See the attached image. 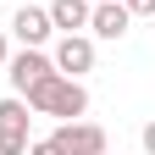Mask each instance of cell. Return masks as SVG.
I'll use <instances>...</instances> for the list:
<instances>
[{"mask_svg": "<svg viewBox=\"0 0 155 155\" xmlns=\"http://www.w3.org/2000/svg\"><path fill=\"white\" fill-rule=\"evenodd\" d=\"M50 139H55L61 155H105V127H100V122H83V116L61 122Z\"/></svg>", "mask_w": 155, "mask_h": 155, "instance_id": "2", "label": "cell"}, {"mask_svg": "<svg viewBox=\"0 0 155 155\" xmlns=\"http://www.w3.org/2000/svg\"><path fill=\"white\" fill-rule=\"evenodd\" d=\"M127 22H133V11L122 6V0H100V6L89 11V28H94V39H122V33H127Z\"/></svg>", "mask_w": 155, "mask_h": 155, "instance_id": "6", "label": "cell"}, {"mask_svg": "<svg viewBox=\"0 0 155 155\" xmlns=\"http://www.w3.org/2000/svg\"><path fill=\"white\" fill-rule=\"evenodd\" d=\"M55 72H67V78H83L94 72V39L89 33H61V45H55Z\"/></svg>", "mask_w": 155, "mask_h": 155, "instance_id": "5", "label": "cell"}, {"mask_svg": "<svg viewBox=\"0 0 155 155\" xmlns=\"http://www.w3.org/2000/svg\"><path fill=\"white\" fill-rule=\"evenodd\" d=\"M0 155H28V100H0Z\"/></svg>", "mask_w": 155, "mask_h": 155, "instance_id": "4", "label": "cell"}, {"mask_svg": "<svg viewBox=\"0 0 155 155\" xmlns=\"http://www.w3.org/2000/svg\"><path fill=\"white\" fill-rule=\"evenodd\" d=\"M50 72H55V61H50L45 50H33V45H22L17 55H6V78H11V89H17V94L39 89V83H45Z\"/></svg>", "mask_w": 155, "mask_h": 155, "instance_id": "3", "label": "cell"}, {"mask_svg": "<svg viewBox=\"0 0 155 155\" xmlns=\"http://www.w3.org/2000/svg\"><path fill=\"white\" fill-rule=\"evenodd\" d=\"M139 139H144V155H155V122H144V133H139Z\"/></svg>", "mask_w": 155, "mask_h": 155, "instance_id": "11", "label": "cell"}, {"mask_svg": "<svg viewBox=\"0 0 155 155\" xmlns=\"http://www.w3.org/2000/svg\"><path fill=\"white\" fill-rule=\"evenodd\" d=\"M28 155H61V150H55V139H39V144H28Z\"/></svg>", "mask_w": 155, "mask_h": 155, "instance_id": "10", "label": "cell"}, {"mask_svg": "<svg viewBox=\"0 0 155 155\" xmlns=\"http://www.w3.org/2000/svg\"><path fill=\"white\" fill-rule=\"evenodd\" d=\"M122 6H127L133 17H150V11H155V0H122Z\"/></svg>", "mask_w": 155, "mask_h": 155, "instance_id": "9", "label": "cell"}, {"mask_svg": "<svg viewBox=\"0 0 155 155\" xmlns=\"http://www.w3.org/2000/svg\"><path fill=\"white\" fill-rule=\"evenodd\" d=\"M11 33L22 39V45H33V50H39V45L55 33V22H50V11H45V6H22V11L11 17Z\"/></svg>", "mask_w": 155, "mask_h": 155, "instance_id": "7", "label": "cell"}, {"mask_svg": "<svg viewBox=\"0 0 155 155\" xmlns=\"http://www.w3.org/2000/svg\"><path fill=\"white\" fill-rule=\"evenodd\" d=\"M45 11H50V22L61 33H78V28H89V11L94 6H89V0H50Z\"/></svg>", "mask_w": 155, "mask_h": 155, "instance_id": "8", "label": "cell"}, {"mask_svg": "<svg viewBox=\"0 0 155 155\" xmlns=\"http://www.w3.org/2000/svg\"><path fill=\"white\" fill-rule=\"evenodd\" d=\"M22 100H28V111H39V116H61V122H72V116L89 111V89L78 83V78H67V72H50L39 89L22 94Z\"/></svg>", "mask_w": 155, "mask_h": 155, "instance_id": "1", "label": "cell"}, {"mask_svg": "<svg viewBox=\"0 0 155 155\" xmlns=\"http://www.w3.org/2000/svg\"><path fill=\"white\" fill-rule=\"evenodd\" d=\"M0 72H6V33H0Z\"/></svg>", "mask_w": 155, "mask_h": 155, "instance_id": "12", "label": "cell"}, {"mask_svg": "<svg viewBox=\"0 0 155 155\" xmlns=\"http://www.w3.org/2000/svg\"><path fill=\"white\" fill-rule=\"evenodd\" d=\"M89 6H100V0H89Z\"/></svg>", "mask_w": 155, "mask_h": 155, "instance_id": "13", "label": "cell"}]
</instances>
